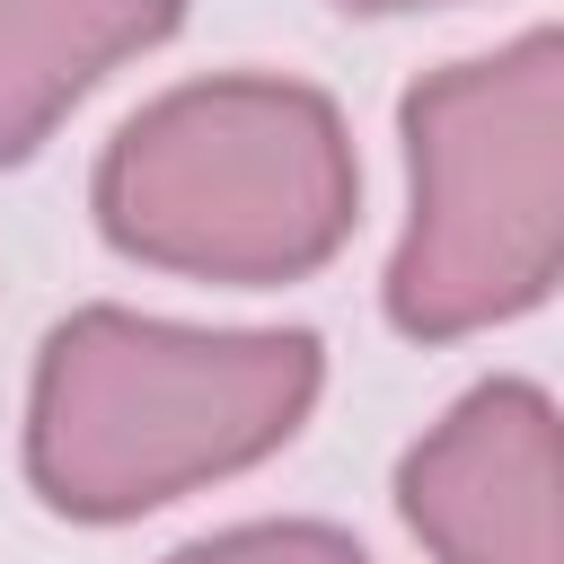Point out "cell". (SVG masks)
Masks as SVG:
<instances>
[{"label": "cell", "instance_id": "cell-1", "mask_svg": "<svg viewBox=\"0 0 564 564\" xmlns=\"http://www.w3.org/2000/svg\"><path fill=\"white\" fill-rule=\"evenodd\" d=\"M326 388L308 326H176L70 308L26 379V485L53 520L123 529L273 458Z\"/></svg>", "mask_w": 564, "mask_h": 564}, {"label": "cell", "instance_id": "cell-2", "mask_svg": "<svg viewBox=\"0 0 564 564\" xmlns=\"http://www.w3.org/2000/svg\"><path fill=\"white\" fill-rule=\"evenodd\" d=\"M88 212L106 247L150 273L273 291L344 256L361 220V159L326 88L282 70H212L115 123Z\"/></svg>", "mask_w": 564, "mask_h": 564}, {"label": "cell", "instance_id": "cell-3", "mask_svg": "<svg viewBox=\"0 0 564 564\" xmlns=\"http://www.w3.org/2000/svg\"><path fill=\"white\" fill-rule=\"evenodd\" d=\"M405 229L379 308L414 344L529 317L564 282V26L441 62L397 106Z\"/></svg>", "mask_w": 564, "mask_h": 564}, {"label": "cell", "instance_id": "cell-4", "mask_svg": "<svg viewBox=\"0 0 564 564\" xmlns=\"http://www.w3.org/2000/svg\"><path fill=\"white\" fill-rule=\"evenodd\" d=\"M397 511L432 564H564V405L476 379L397 458Z\"/></svg>", "mask_w": 564, "mask_h": 564}, {"label": "cell", "instance_id": "cell-5", "mask_svg": "<svg viewBox=\"0 0 564 564\" xmlns=\"http://www.w3.org/2000/svg\"><path fill=\"white\" fill-rule=\"evenodd\" d=\"M185 0H0V167L35 159L62 115L167 44Z\"/></svg>", "mask_w": 564, "mask_h": 564}, {"label": "cell", "instance_id": "cell-6", "mask_svg": "<svg viewBox=\"0 0 564 564\" xmlns=\"http://www.w3.org/2000/svg\"><path fill=\"white\" fill-rule=\"evenodd\" d=\"M167 564H370V555L326 520H238V529L176 546Z\"/></svg>", "mask_w": 564, "mask_h": 564}, {"label": "cell", "instance_id": "cell-7", "mask_svg": "<svg viewBox=\"0 0 564 564\" xmlns=\"http://www.w3.org/2000/svg\"><path fill=\"white\" fill-rule=\"evenodd\" d=\"M335 9H352V18H397V9H441V0H335Z\"/></svg>", "mask_w": 564, "mask_h": 564}]
</instances>
